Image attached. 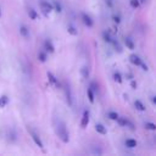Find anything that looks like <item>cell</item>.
Instances as JSON below:
<instances>
[{
  "label": "cell",
  "mask_w": 156,
  "mask_h": 156,
  "mask_svg": "<svg viewBox=\"0 0 156 156\" xmlns=\"http://www.w3.org/2000/svg\"><path fill=\"white\" fill-rule=\"evenodd\" d=\"M38 60L40 61V62H46V60H48V53L45 50H41V51H39L38 53Z\"/></svg>",
  "instance_id": "11"
},
{
  "label": "cell",
  "mask_w": 156,
  "mask_h": 156,
  "mask_svg": "<svg viewBox=\"0 0 156 156\" xmlns=\"http://www.w3.org/2000/svg\"><path fill=\"white\" fill-rule=\"evenodd\" d=\"M29 131V134L32 136V139H33V141L36 143V145L37 147H39L40 149H43L44 148V144H43V141H41V139H40V137L38 136L37 133H34L33 131H30V129H28Z\"/></svg>",
  "instance_id": "5"
},
{
  "label": "cell",
  "mask_w": 156,
  "mask_h": 156,
  "mask_svg": "<svg viewBox=\"0 0 156 156\" xmlns=\"http://www.w3.org/2000/svg\"><path fill=\"white\" fill-rule=\"evenodd\" d=\"M139 66H140V67L143 68V71H148V70H149V67H148V65H145V64H144V62H143V61L140 62V65H139Z\"/></svg>",
  "instance_id": "34"
},
{
  "label": "cell",
  "mask_w": 156,
  "mask_h": 156,
  "mask_svg": "<svg viewBox=\"0 0 156 156\" xmlns=\"http://www.w3.org/2000/svg\"><path fill=\"white\" fill-rule=\"evenodd\" d=\"M124 127H128L131 131H134V129H136V127H134L133 122H132V121H129L128 118H126V124H124Z\"/></svg>",
  "instance_id": "28"
},
{
  "label": "cell",
  "mask_w": 156,
  "mask_h": 156,
  "mask_svg": "<svg viewBox=\"0 0 156 156\" xmlns=\"http://www.w3.org/2000/svg\"><path fill=\"white\" fill-rule=\"evenodd\" d=\"M7 102H9V98L7 95H3V97H0V107H5L7 105Z\"/></svg>",
  "instance_id": "23"
},
{
  "label": "cell",
  "mask_w": 156,
  "mask_h": 156,
  "mask_svg": "<svg viewBox=\"0 0 156 156\" xmlns=\"http://www.w3.org/2000/svg\"><path fill=\"white\" fill-rule=\"evenodd\" d=\"M82 21L84 23V26H87L88 28H91L94 26V21H93V18L88 14H82Z\"/></svg>",
  "instance_id": "6"
},
{
  "label": "cell",
  "mask_w": 156,
  "mask_h": 156,
  "mask_svg": "<svg viewBox=\"0 0 156 156\" xmlns=\"http://www.w3.org/2000/svg\"><path fill=\"white\" fill-rule=\"evenodd\" d=\"M144 128L145 129H149V131H156V124L152 122H147L144 124Z\"/></svg>",
  "instance_id": "25"
},
{
  "label": "cell",
  "mask_w": 156,
  "mask_h": 156,
  "mask_svg": "<svg viewBox=\"0 0 156 156\" xmlns=\"http://www.w3.org/2000/svg\"><path fill=\"white\" fill-rule=\"evenodd\" d=\"M95 131H97L99 134H102V136L107 134V129H106V127L104 126V124H101V123H97V124H95Z\"/></svg>",
  "instance_id": "9"
},
{
  "label": "cell",
  "mask_w": 156,
  "mask_h": 156,
  "mask_svg": "<svg viewBox=\"0 0 156 156\" xmlns=\"http://www.w3.org/2000/svg\"><path fill=\"white\" fill-rule=\"evenodd\" d=\"M20 34L22 36L23 38H28L29 37V29L25 25H22V26L20 27Z\"/></svg>",
  "instance_id": "15"
},
{
  "label": "cell",
  "mask_w": 156,
  "mask_h": 156,
  "mask_svg": "<svg viewBox=\"0 0 156 156\" xmlns=\"http://www.w3.org/2000/svg\"><path fill=\"white\" fill-rule=\"evenodd\" d=\"M27 14H28L29 18H30V20H33V21H34V20H37V18H38V16H39V15H38V12L36 11L34 9H28Z\"/></svg>",
  "instance_id": "19"
},
{
  "label": "cell",
  "mask_w": 156,
  "mask_h": 156,
  "mask_svg": "<svg viewBox=\"0 0 156 156\" xmlns=\"http://www.w3.org/2000/svg\"><path fill=\"white\" fill-rule=\"evenodd\" d=\"M53 9L59 14L62 12V6H61V4L57 1V0H54V1H53Z\"/></svg>",
  "instance_id": "22"
},
{
  "label": "cell",
  "mask_w": 156,
  "mask_h": 156,
  "mask_svg": "<svg viewBox=\"0 0 156 156\" xmlns=\"http://www.w3.org/2000/svg\"><path fill=\"white\" fill-rule=\"evenodd\" d=\"M7 140L10 143H14L17 140V136H16V132L14 129H10V132L7 133Z\"/></svg>",
  "instance_id": "13"
},
{
  "label": "cell",
  "mask_w": 156,
  "mask_h": 156,
  "mask_svg": "<svg viewBox=\"0 0 156 156\" xmlns=\"http://www.w3.org/2000/svg\"><path fill=\"white\" fill-rule=\"evenodd\" d=\"M134 106H136V109L138 110V111H141V112H144L145 110H147V107H145V105L140 101V100H136L134 101Z\"/></svg>",
  "instance_id": "16"
},
{
  "label": "cell",
  "mask_w": 156,
  "mask_h": 156,
  "mask_svg": "<svg viewBox=\"0 0 156 156\" xmlns=\"http://www.w3.org/2000/svg\"><path fill=\"white\" fill-rule=\"evenodd\" d=\"M113 81H115L116 83H118V84H121V83H122V75L118 71H116L115 73H113Z\"/></svg>",
  "instance_id": "24"
},
{
  "label": "cell",
  "mask_w": 156,
  "mask_h": 156,
  "mask_svg": "<svg viewBox=\"0 0 156 156\" xmlns=\"http://www.w3.org/2000/svg\"><path fill=\"white\" fill-rule=\"evenodd\" d=\"M124 44H126L127 49H129V50H134V48H136V45H134V41L131 38H126V39H124Z\"/></svg>",
  "instance_id": "20"
},
{
  "label": "cell",
  "mask_w": 156,
  "mask_h": 156,
  "mask_svg": "<svg viewBox=\"0 0 156 156\" xmlns=\"http://www.w3.org/2000/svg\"><path fill=\"white\" fill-rule=\"evenodd\" d=\"M126 78H127V79H133V75L129 72V73H127V75H126Z\"/></svg>",
  "instance_id": "35"
},
{
  "label": "cell",
  "mask_w": 156,
  "mask_h": 156,
  "mask_svg": "<svg viewBox=\"0 0 156 156\" xmlns=\"http://www.w3.org/2000/svg\"><path fill=\"white\" fill-rule=\"evenodd\" d=\"M129 4H131V6L133 9H138L140 6V1H139V0H131Z\"/></svg>",
  "instance_id": "30"
},
{
  "label": "cell",
  "mask_w": 156,
  "mask_h": 156,
  "mask_svg": "<svg viewBox=\"0 0 156 156\" xmlns=\"http://www.w3.org/2000/svg\"><path fill=\"white\" fill-rule=\"evenodd\" d=\"M46 77H48V81H49V83L50 84H53V86H55L56 88H62V86H61V83L57 81V78L55 77V75L53 73V72H46Z\"/></svg>",
  "instance_id": "3"
},
{
  "label": "cell",
  "mask_w": 156,
  "mask_h": 156,
  "mask_svg": "<svg viewBox=\"0 0 156 156\" xmlns=\"http://www.w3.org/2000/svg\"><path fill=\"white\" fill-rule=\"evenodd\" d=\"M65 94H66V100L70 106H72V94H71V88L68 86H65Z\"/></svg>",
  "instance_id": "10"
},
{
  "label": "cell",
  "mask_w": 156,
  "mask_h": 156,
  "mask_svg": "<svg viewBox=\"0 0 156 156\" xmlns=\"http://www.w3.org/2000/svg\"><path fill=\"white\" fill-rule=\"evenodd\" d=\"M110 43L112 44V46L115 48V50H116V51H118V53H122V48H121L120 43H118V41H117L116 39H112V40L110 41Z\"/></svg>",
  "instance_id": "21"
},
{
  "label": "cell",
  "mask_w": 156,
  "mask_h": 156,
  "mask_svg": "<svg viewBox=\"0 0 156 156\" xmlns=\"http://www.w3.org/2000/svg\"><path fill=\"white\" fill-rule=\"evenodd\" d=\"M102 39H104V41H106V43H110V41L112 40V38H111V36H110V33L107 32V30L102 32Z\"/></svg>",
  "instance_id": "27"
},
{
  "label": "cell",
  "mask_w": 156,
  "mask_h": 156,
  "mask_svg": "<svg viewBox=\"0 0 156 156\" xmlns=\"http://www.w3.org/2000/svg\"><path fill=\"white\" fill-rule=\"evenodd\" d=\"M124 144H126V147H127V148H129V149H133V148H136L137 145H138L137 140H136V139H132V138L127 139L126 141H124Z\"/></svg>",
  "instance_id": "14"
},
{
  "label": "cell",
  "mask_w": 156,
  "mask_h": 156,
  "mask_svg": "<svg viewBox=\"0 0 156 156\" xmlns=\"http://www.w3.org/2000/svg\"><path fill=\"white\" fill-rule=\"evenodd\" d=\"M81 75H82V77L84 78V79H87V78L89 77V75H90L89 67H87V66H83V67L81 68Z\"/></svg>",
  "instance_id": "18"
},
{
  "label": "cell",
  "mask_w": 156,
  "mask_h": 156,
  "mask_svg": "<svg viewBox=\"0 0 156 156\" xmlns=\"http://www.w3.org/2000/svg\"><path fill=\"white\" fill-rule=\"evenodd\" d=\"M118 113L117 112H115V111H110L109 113H107V117L110 118V120H112V121H116L117 118H118Z\"/></svg>",
  "instance_id": "26"
},
{
  "label": "cell",
  "mask_w": 156,
  "mask_h": 156,
  "mask_svg": "<svg viewBox=\"0 0 156 156\" xmlns=\"http://www.w3.org/2000/svg\"><path fill=\"white\" fill-rule=\"evenodd\" d=\"M44 50L46 51V53H50V54H53L55 51V46H54L53 41H51L50 39H46L44 41Z\"/></svg>",
  "instance_id": "7"
},
{
  "label": "cell",
  "mask_w": 156,
  "mask_h": 156,
  "mask_svg": "<svg viewBox=\"0 0 156 156\" xmlns=\"http://www.w3.org/2000/svg\"><path fill=\"white\" fill-rule=\"evenodd\" d=\"M87 97H88V100L90 104H94L95 101V95H94V91H93L90 88L87 89Z\"/></svg>",
  "instance_id": "17"
},
{
  "label": "cell",
  "mask_w": 156,
  "mask_h": 156,
  "mask_svg": "<svg viewBox=\"0 0 156 156\" xmlns=\"http://www.w3.org/2000/svg\"><path fill=\"white\" fill-rule=\"evenodd\" d=\"M150 99H151V102H152V104H154V105H155V104H156V98H155V97L152 95V97L150 98Z\"/></svg>",
  "instance_id": "36"
},
{
  "label": "cell",
  "mask_w": 156,
  "mask_h": 156,
  "mask_svg": "<svg viewBox=\"0 0 156 156\" xmlns=\"http://www.w3.org/2000/svg\"><path fill=\"white\" fill-rule=\"evenodd\" d=\"M55 133H56V136L59 137V139L62 143L67 144L70 141V136H68V132H67V128H66V124L61 120H59L55 124Z\"/></svg>",
  "instance_id": "1"
},
{
  "label": "cell",
  "mask_w": 156,
  "mask_h": 156,
  "mask_svg": "<svg viewBox=\"0 0 156 156\" xmlns=\"http://www.w3.org/2000/svg\"><path fill=\"white\" fill-rule=\"evenodd\" d=\"M67 32H68V34L73 36V37L78 36V30H77V28H76L73 25H72V23H70V25L67 26Z\"/></svg>",
  "instance_id": "12"
},
{
  "label": "cell",
  "mask_w": 156,
  "mask_h": 156,
  "mask_svg": "<svg viewBox=\"0 0 156 156\" xmlns=\"http://www.w3.org/2000/svg\"><path fill=\"white\" fill-rule=\"evenodd\" d=\"M1 15H3V12H1V7H0V18H1Z\"/></svg>",
  "instance_id": "37"
},
{
  "label": "cell",
  "mask_w": 156,
  "mask_h": 156,
  "mask_svg": "<svg viewBox=\"0 0 156 156\" xmlns=\"http://www.w3.org/2000/svg\"><path fill=\"white\" fill-rule=\"evenodd\" d=\"M129 61H131V64L134 65V66H139L140 65V62H141V59L139 57V55L137 54H132L129 56Z\"/></svg>",
  "instance_id": "8"
},
{
  "label": "cell",
  "mask_w": 156,
  "mask_h": 156,
  "mask_svg": "<svg viewBox=\"0 0 156 156\" xmlns=\"http://www.w3.org/2000/svg\"><path fill=\"white\" fill-rule=\"evenodd\" d=\"M140 1H141V3H145V1H147V0H140Z\"/></svg>",
  "instance_id": "38"
},
{
  "label": "cell",
  "mask_w": 156,
  "mask_h": 156,
  "mask_svg": "<svg viewBox=\"0 0 156 156\" xmlns=\"http://www.w3.org/2000/svg\"><path fill=\"white\" fill-rule=\"evenodd\" d=\"M89 88H90L93 91H94V93L99 90V86H98V83H97L95 81H93V82L90 83V87H89Z\"/></svg>",
  "instance_id": "29"
},
{
  "label": "cell",
  "mask_w": 156,
  "mask_h": 156,
  "mask_svg": "<svg viewBox=\"0 0 156 156\" xmlns=\"http://www.w3.org/2000/svg\"><path fill=\"white\" fill-rule=\"evenodd\" d=\"M89 121H90V113H89L88 110H86L84 112H83V116H82V120H81V127L86 128L89 124Z\"/></svg>",
  "instance_id": "4"
},
{
  "label": "cell",
  "mask_w": 156,
  "mask_h": 156,
  "mask_svg": "<svg viewBox=\"0 0 156 156\" xmlns=\"http://www.w3.org/2000/svg\"><path fill=\"white\" fill-rule=\"evenodd\" d=\"M126 118H127V117H120V116H118V118H117L116 121H117V123L120 124L121 127H124V124H126Z\"/></svg>",
  "instance_id": "31"
},
{
  "label": "cell",
  "mask_w": 156,
  "mask_h": 156,
  "mask_svg": "<svg viewBox=\"0 0 156 156\" xmlns=\"http://www.w3.org/2000/svg\"><path fill=\"white\" fill-rule=\"evenodd\" d=\"M112 20H113V22H115V23H117V25H120L121 23V17L120 16H112Z\"/></svg>",
  "instance_id": "32"
},
{
  "label": "cell",
  "mask_w": 156,
  "mask_h": 156,
  "mask_svg": "<svg viewBox=\"0 0 156 156\" xmlns=\"http://www.w3.org/2000/svg\"><path fill=\"white\" fill-rule=\"evenodd\" d=\"M131 87H132V89H137V87H138L137 82L134 81V79H132V82H131Z\"/></svg>",
  "instance_id": "33"
},
{
  "label": "cell",
  "mask_w": 156,
  "mask_h": 156,
  "mask_svg": "<svg viewBox=\"0 0 156 156\" xmlns=\"http://www.w3.org/2000/svg\"><path fill=\"white\" fill-rule=\"evenodd\" d=\"M39 6H40V10L41 12H43L45 16H49L50 12L53 11V4H50L49 1H46V0H40L39 1Z\"/></svg>",
  "instance_id": "2"
}]
</instances>
